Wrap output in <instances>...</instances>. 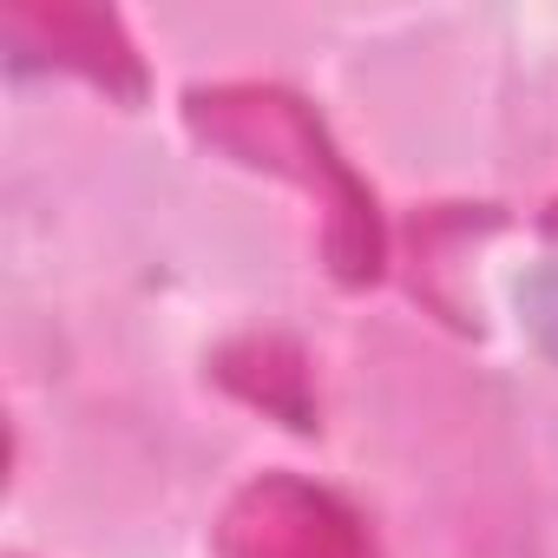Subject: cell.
<instances>
[{"label": "cell", "instance_id": "1", "mask_svg": "<svg viewBox=\"0 0 558 558\" xmlns=\"http://www.w3.org/2000/svg\"><path fill=\"white\" fill-rule=\"evenodd\" d=\"M525 310H532V329H538V342L558 355V263L532 283V296H525Z\"/></svg>", "mask_w": 558, "mask_h": 558}]
</instances>
